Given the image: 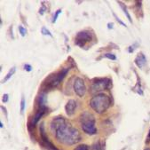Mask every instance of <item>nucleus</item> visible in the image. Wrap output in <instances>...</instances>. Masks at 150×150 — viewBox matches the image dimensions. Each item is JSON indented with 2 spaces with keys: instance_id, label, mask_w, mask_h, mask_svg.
Segmentation results:
<instances>
[{
  "instance_id": "obj_1",
  "label": "nucleus",
  "mask_w": 150,
  "mask_h": 150,
  "mask_svg": "<svg viewBox=\"0 0 150 150\" xmlns=\"http://www.w3.org/2000/svg\"><path fill=\"white\" fill-rule=\"evenodd\" d=\"M51 129L56 139L62 144L71 146L81 139V135L77 129L71 126L65 118L55 117L51 123Z\"/></svg>"
},
{
  "instance_id": "obj_2",
  "label": "nucleus",
  "mask_w": 150,
  "mask_h": 150,
  "mask_svg": "<svg viewBox=\"0 0 150 150\" xmlns=\"http://www.w3.org/2000/svg\"><path fill=\"white\" fill-rule=\"evenodd\" d=\"M111 99L105 93H99L95 95L90 101V106L97 113H104L110 106Z\"/></svg>"
},
{
  "instance_id": "obj_3",
  "label": "nucleus",
  "mask_w": 150,
  "mask_h": 150,
  "mask_svg": "<svg viewBox=\"0 0 150 150\" xmlns=\"http://www.w3.org/2000/svg\"><path fill=\"white\" fill-rule=\"evenodd\" d=\"M80 123L83 131L89 134L93 135L97 132V129L95 127V118L89 112H83L80 116Z\"/></svg>"
},
{
  "instance_id": "obj_4",
  "label": "nucleus",
  "mask_w": 150,
  "mask_h": 150,
  "mask_svg": "<svg viewBox=\"0 0 150 150\" xmlns=\"http://www.w3.org/2000/svg\"><path fill=\"white\" fill-rule=\"evenodd\" d=\"M69 68L67 69H62L58 73H54V74H52L50 75L44 82V84H43V87H45L46 90H49V89H52V88H54L56 86H58L59 84L63 78L65 77V76L67 75L68 71H69Z\"/></svg>"
},
{
  "instance_id": "obj_5",
  "label": "nucleus",
  "mask_w": 150,
  "mask_h": 150,
  "mask_svg": "<svg viewBox=\"0 0 150 150\" xmlns=\"http://www.w3.org/2000/svg\"><path fill=\"white\" fill-rule=\"evenodd\" d=\"M111 80L108 78H95L93 80V84L91 86V93L95 94L103 92L111 86Z\"/></svg>"
},
{
  "instance_id": "obj_6",
  "label": "nucleus",
  "mask_w": 150,
  "mask_h": 150,
  "mask_svg": "<svg viewBox=\"0 0 150 150\" xmlns=\"http://www.w3.org/2000/svg\"><path fill=\"white\" fill-rule=\"evenodd\" d=\"M92 40V34L88 31H81L76 37V44L83 47L86 43Z\"/></svg>"
},
{
  "instance_id": "obj_7",
  "label": "nucleus",
  "mask_w": 150,
  "mask_h": 150,
  "mask_svg": "<svg viewBox=\"0 0 150 150\" xmlns=\"http://www.w3.org/2000/svg\"><path fill=\"white\" fill-rule=\"evenodd\" d=\"M74 91L79 97H83L85 94L86 92V87L84 84V82L82 78L76 77L74 83Z\"/></svg>"
},
{
  "instance_id": "obj_8",
  "label": "nucleus",
  "mask_w": 150,
  "mask_h": 150,
  "mask_svg": "<svg viewBox=\"0 0 150 150\" xmlns=\"http://www.w3.org/2000/svg\"><path fill=\"white\" fill-rule=\"evenodd\" d=\"M40 133H41V139H42V141H43V144H44V146L46 147V148H48V149H50V150H57V148L49 141V139H47V137H46V134H45V130H44V126L42 125L41 126V128H40Z\"/></svg>"
},
{
  "instance_id": "obj_9",
  "label": "nucleus",
  "mask_w": 150,
  "mask_h": 150,
  "mask_svg": "<svg viewBox=\"0 0 150 150\" xmlns=\"http://www.w3.org/2000/svg\"><path fill=\"white\" fill-rule=\"evenodd\" d=\"M76 108V102L74 100H69L65 107V110L69 115H73L75 114Z\"/></svg>"
},
{
  "instance_id": "obj_10",
  "label": "nucleus",
  "mask_w": 150,
  "mask_h": 150,
  "mask_svg": "<svg viewBox=\"0 0 150 150\" xmlns=\"http://www.w3.org/2000/svg\"><path fill=\"white\" fill-rule=\"evenodd\" d=\"M45 111H46V107H45V108H38V112L36 113V115H35V116H34V118L32 120V123H31V125H32L33 127L37 125V123L41 119V117L44 115V114H45Z\"/></svg>"
},
{
  "instance_id": "obj_11",
  "label": "nucleus",
  "mask_w": 150,
  "mask_h": 150,
  "mask_svg": "<svg viewBox=\"0 0 150 150\" xmlns=\"http://www.w3.org/2000/svg\"><path fill=\"white\" fill-rule=\"evenodd\" d=\"M146 58L143 55V53H139L138 56H137V58L135 59V63H136V65L139 68L141 69V68H143L146 65Z\"/></svg>"
},
{
  "instance_id": "obj_12",
  "label": "nucleus",
  "mask_w": 150,
  "mask_h": 150,
  "mask_svg": "<svg viewBox=\"0 0 150 150\" xmlns=\"http://www.w3.org/2000/svg\"><path fill=\"white\" fill-rule=\"evenodd\" d=\"M14 73H15V68L13 67V69H10V71L8 72V74L6 76V77H5V78H4V80H3V83H5V82L8 81V80L13 76V75Z\"/></svg>"
},
{
  "instance_id": "obj_13",
  "label": "nucleus",
  "mask_w": 150,
  "mask_h": 150,
  "mask_svg": "<svg viewBox=\"0 0 150 150\" xmlns=\"http://www.w3.org/2000/svg\"><path fill=\"white\" fill-rule=\"evenodd\" d=\"M118 4L121 6V7H122V9L124 10V12H125V13L126 14V16L128 17V19H129V21H130V22H132V18H131V16H130V14H129V13H128V11H127V9H126V7H125V6L122 3V2H118Z\"/></svg>"
},
{
  "instance_id": "obj_14",
  "label": "nucleus",
  "mask_w": 150,
  "mask_h": 150,
  "mask_svg": "<svg viewBox=\"0 0 150 150\" xmlns=\"http://www.w3.org/2000/svg\"><path fill=\"white\" fill-rule=\"evenodd\" d=\"M74 150H89V146L87 145L81 144V145H78L76 147H75Z\"/></svg>"
},
{
  "instance_id": "obj_15",
  "label": "nucleus",
  "mask_w": 150,
  "mask_h": 150,
  "mask_svg": "<svg viewBox=\"0 0 150 150\" xmlns=\"http://www.w3.org/2000/svg\"><path fill=\"white\" fill-rule=\"evenodd\" d=\"M92 150H103V147L102 146L100 145V143H94L93 146H92Z\"/></svg>"
},
{
  "instance_id": "obj_16",
  "label": "nucleus",
  "mask_w": 150,
  "mask_h": 150,
  "mask_svg": "<svg viewBox=\"0 0 150 150\" xmlns=\"http://www.w3.org/2000/svg\"><path fill=\"white\" fill-rule=\"evenodd\" d=\"M19 31H20V34L22 37H25V35L27 34V29L24 27H22V26H20L19 27Z\"/></svg>"
},
{
  "instance_id": "obj_17",
  "label": "nucleus",
  "mask_w": 150,
  "mask_h": 150,
  "mask_svg": "<svg viewBox=\"0 0 150 150\" xmlns=\"http://www.w3.org/2000/svg\"><path fill=\"white\" fill-rule=\"evenodd\" d=\"M41 32H42V34L43 35H45V36H50V37H52V34H51V32L48 30V29L45 28V27H43L42 28V29H41Z\"/></svg>"
},
{
  "instance_id": "obj_18",
  "label": "nucleus",
  "mask_w": 150,
  "mask_h": 150,
  "mask_svg": "<svg viewBox=\"0 0 150 150\" xmlns=\"http://www.w3.org/2000/svg\"><path fill=\"white\" fill-rule=\"evenodd\" d=\"M104 57H105V58H108V59H113V61H115V59H116L115 56L114 54H112V53H105V54H104Z\"/></svg>"
},
{
  "instance_id": "obj_19",
  "label": "nucleus",
  "mask_w": 150,
  "mask_h": 150,
  "mask_svg": "<svg viewBox=\"0 0 150 150\" xmlns=\"http://www.w3.org/2000/svg\"><path fill=\"white\" fill-rule=\"evenodd\" d=\"M24 109H25V99L22 98L21 101V114H23Z\"/></svg>"
},
{
  "instance_id": "obj_20",
  "label": "nucleus",
  "mask_w": 150,
  "mask_h": 150,
  "mask_svg": "<svg viewBox=\"0 0 150 150\" xmlns=\"http://www.w3.org/2000/svg\"><path fill=\"white\" fill-rule=\"evenodd\" d=\"M61 12H62V10H61V9H59V10H57V11H56V13H55V14H54V16H53V19H52V22H53V23L57 21V18H58L59 14L61 13Z\"/></svg>"
},
{
  "instance_id": "obj_21",
  "label": "nucleus",
  "mask_w": 150,
  "mask_h": 150,
  "mask_svg": "<svg viewBox=\"0 0 150 150\" xmlns=\"http://www.w3.org/2000/svg\"><path fill=\"white\" fill-rule=\"evenodd\" d=\"M24 69H25L26 71H28V72H30L31 69H32V68H31V66L29 65V64H25V65H24Z\"/></svg>"
},
{
  "instance_id": "obj_22",
  "label": "nucleus",
  "mask_w": 150,
  "mask_h": 150,
  "mask_svg": "<svg viewBox=\"0 0 150 150\" xmlns=\"http://www.w3.org/2000/svg\"><path fill=\"white\" fill-rule=\"evenodd\" d=\"M114 16H115V18L116 19V21H118V22H119L120 24H122L123 26H125V27H126V25H125V23H124V22H123V21H122L121 20H119V18H118V17H117V16H116V15H115V13H114Z\"/></svg>"
},
{
  "instance_id": "obj_23",
  "label": "nucleus",
  "mask_w": 150,
  "mask_h": 150,
  "mask_svg": "<svg viewBox=\"0 0 150 150\" xmlns=\"http://www.w3.org/2000/svg\"><path fill=\"white\" fill-rule=\"evenodd\" d=\"M8 97H9L8 94H5V95L3 96V100H3L4 103H6V102L8 101Z\"/></svg>"
},
{
  "instance_id": "obj_24",
  "label": "nucleus",
  "mask_w": 150,
  "mask_h": 150,
  "mask_svg": "<svg viewBox=\"0 0 150 150\" xmlns=\"http://www.w3.org/2000/svg\"><path fill=\"white\" fill-rule=\"evenodd\" d=\"M45 9H46V8H45V6H42V9H40V11H39V13H40V14H43V13H44V12L45 11Z\"/></svg>"
},
{
  "instance_id": "obj_25",
  "label": "nucleus",
  "mask_w": 150,
  "mask_h": 150,
  "mask_svg": "<svg viewBox=\"0 0 150 150\" xmlns=\"http://www.w3.org/2000/svg\"><path fill=\"white\" fill-rule=\"evenodd\" d=\"M108 28H113V23H108Z\"/></svg>"
},
{
  "instance_id": "obj_26",
  "label": "nucleus",
  "mask_w": 150,
  "mask_h": 150,
  "mask_svg": "<svg viewBox=\"0 0 150 150\" xmlns=\"http://www.w3.org/2000/svg\"><path fill=\"white\" fill-rule=\"evenodd\" d=\"M145 150H150V148H146Z\"/></svg>"
},
{
  "instance_id": "obj_27",
  "label": "nucleus",
  "mask_w": 150,
  "mask_h": 150,
  "mask_svg": "<svg viewBox=\"0 0 150 150\" xmlns=\"http://www.w3.org/2000/svg\"><path fill=\"white\" fill-rule=\"evenodd\" d=\"M149 137H150V132H149Z\"/></svg>"
}]
</instances>
